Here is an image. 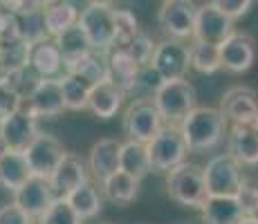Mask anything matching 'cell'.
I'll return each instance as SVG.
<instances>
[{"label":"cell","mask_w":258,"mask_h":224,"mask_svg":"<svg viewBox=\"0 0 258 224\" xmlns=\"http://www.w3.org/2000/svg\"><path fill=\"white\" fill-rule=\"evenodd\" d=\"M180 132L184 137L188 151L193 153H207L218 148L229 134V121L220 108H200L198 106L188 117L180 123Z\"/></svg>","instance_id":"obj_1"},{"label":"cell","mask_w":258,"mask_h":224,"mask_svg":"<svg viewBox=\"0 0 258 224\" xmlns=\"http://www.w3.org/2000/svg\"><path fill=\"white\" fill-rule=\"evenodd\" d=\"M153 106L157 108L164 126H180L198 108V92L191 81H164L153 97Z\"/></svg>","instance_id":"obj_2"},{"label":"cell","mask_w":258,"mask_h":224,"mask_svg":"<svg viewBox=\"0 0 258 224\" xmlns=\"http://www.w3.org/2000/svg\"><path fill=\"white\" fill-rule=\"evenodd\" d=\"M79 27L88 36L94 52L110 54L117 47L115 7L110 3H88L81 9Z\"/></svg>","instance_id":"obj_3"},{"label":"cell","mask_w":258,"mask_h":224,"mask_svg":"<svg viewBox=\"0 0 258 224\" xmlns=\"http://www.w3.org/2000/svg\"><path fill=\"white\" fill-rule=\"evenodd\" d=\"M166 191L171 195V200L182 204V206L202 208L207 197H209L207 182H205V168L198 166V164L184 162L175 171L168 173Z\"/></svg>","instance_id":"obj_4"},{"label":"cell","mask_w":258,"mask_h":224,"mask_svg":"<svg viewBox=\"0 0 258 224\" xmlns=\"http://www.w3.org/2000/svg\"><path fill=\"white\" fill-rule=\"evenodd\" d=\"M202 168H205V182L209 197H238L245 188L242 166L229 153L211 157L207 166Z\"/></svg>","instance_id":"obj_5"},{"label":"cell","mask_w":258,"mask_h":224,"mask_svg":"<svg viewBox=\"0 0 258 224\" xmlns=\"http://www.w3.org/2000/svg\"><path fill=\"white\" fill-rule=\"evenodd\" d=\"M146 148L153 171H164V173H171L177 166H182L188 155V146L177 126H164L155 134L153 141L146 143Z\"/></svg>","instance_id":"obj_6"},{"label":"cell","mask_w":258,"mask_h":224,"mask_svg":"<svg viewBox=\"0 0 258 224\" xmlns=\"http://www.w3.org/2000/svg\"><path fill=\"white\" fill-rule=\"evenodd\" d=\"M121 126H123V134L131 141L148 143L164 128V121H162L157 108L153 106V101H133L123 112Z\"/></svg>","instance_id":"obj_7"},{"label":"cell","mask_w":258,"mask_h":224,"mask_svg":"<svg viewBox=\"0 0 258 224\" xmlns=\"http://www.w3.org/2000/svg\"><path fill=\"white\" fill-rule=\"evenodd\" d=\"M236 34L234 21L225 16L220 9L213 3L200 5L196 14V29H193V41L196 43H205L220 47L227 38H231Z\"/></svg>","instance_id":"obj_8"},{"label":"cell","mask_w":258,"mask_h":224,"mask_svg":"<svg viewBox=\"0 0 258 224\" xmlns=\"http://www.w3.org/2000/svg\"><path fill=\"white\" fill-rule=\"evenodd\" d=\"M151 67L155 69L164 81H180V79H186V72L191 69V49L182 41L166 38V41L157 43Z\"/></svg>","instance_id":"obj_9"},{"label":"cell","mask_w":258,"mask_h":224,"mask_svg":"<svg viewBox=\"0 0 258 224\" xmlns=\"http://www.w3.org/2000/svg\"><path fill=\"white\" fill-rule=\"evenodd\" d=\"M68 151L63 148V143L52 134H38V139L25 151V159L29 164V171L34 177L49 179L56 173V168L61 166V162L66 159Z\"/></svg>","instance_id":"obj_10"},{"label":"cell","mask_w":258,"mask_h":224,"mask_svg":"<svg viewBox=\"0 0 258 224\" xmlns=\"http://www.w3.org/2000/svg\"><path fill=\"white\" fill-rule=\"evenodd\" d=\"M196 14L198 7L186 0H166L162 3L160 12H157V21L162 29L168 34L173 41H186L193 38V29H196Z\"/></svg>","instance_id":"obj_11"},{"label":"cell","mask_w":258,"mask_h":224,"mask_svg":"<svg viewBox=\"0 0 258 224\" xmlns=\"http://www.w3.org/2000/svg\"><path fill=\"white\" fill-rule=\"evenodd\" d=\"M56 193H54L52 184L49 179H43V177H29L27 182L23 184L18 191H14V204H16L21 211L27 213L32 220H41L43 215L47 213V208L56 202Z\"/></svg>","instance_id":"obj_12"},{"label":"cell","mask_w":258,"mask_h":224,"mask_svg":"<svg viewBox=\"0 0 258 224\" xmlns=\"http://www.w3.org/2000/svg\"><path fill=\"white\" fill-rule=\"evenodd\" d=\"M0 134H3L9 151L25 153L38 139V134H41L38 119L23 106L18 112H14L12 117L0 123Z\"/></svg>","instance_id":"obj_13"},{"label":"cell","mask_w":258,"mask_h":224,"mask_svg":"<svg viewBox=\"0 0 258 224\" xmlns=\"http://www.w3.org/2000/svg\"><path fill=\"white\" fill-rule=\"evenodd\" d=\"M220 112L231 126H258V99L249 88H231L222 94Z\"/></svg>","instance_id":"obj_14"},{"label":"cell","mask_w":258,"mask_h":224,"mask_svg":"<svg viewBox=\"0 0 258 224\" xmlns=\"http://www.w3.org/2000/svg\"><path fill=\"white\" fill-rule=\"evenodd\" d=\"M23 106L36 119L58 117V114L66 110L63 92H61V79H38L36 86L32 88V92L27 94Z\"/></svg>","instance_id":"obj_15"},{"label":"cell","mask_w":258,"mask_h":224,"mask_svg":"<svg viewBox=\"0 0 258 224\" xmlns=\"http://www.w3.org/2000/svg\"><path fill=\"white\" fill-rule=\"evenodd\" d=\"M119 155H121V141L112 137H103L92 143L86 164L94 182L103 184L110 175H115L119 171Z\"/></svg>","instance_id":"obj_16"},{"label":"cell","mask_w":258,"mask_h":224,"mask_svg":"<svg viewBox=\"0 0 258 224\" xmlns=\"http://www.w3.org/2000/svg\"><path fill=\"white\" fill-rule=\"evenodd\" d=\"M88 182H90L88 164L79 155H74V153H68L66 159L61 162V166L56 168V173L49 177V184H52L56 197L72 195L77 188H81L83 184H88Z\"/></svg>","instance_id":"obj_17"},{"label":"cell","mask_w":258,"mask_h":224,"mask_svg":"<svg viewBox=\"0 0 258 224\" xmlns=\"http://www.w3.org/2000/svg\"><path fill=\"white\" fill-rule=\"evenodd\" d=\"M220 58H222V67L229 69V72L234 74L247 72L256 61V45L251 41V36L236 32L234 36L227 38L220 45Z\"/></svg>","instance_id":"obj_18"},{"label":"cell","mask_w":258,"mask_h":224,"mask_svg":"<svg viewBox=\"0 0 258 224\" xmlns=\"http://www.w3.org/2000/svg\"><path fill=\"white\" fill-rule=\"evenodd\" d=\"M29 69L38 79H61L66 74V65H63V56L56 41L47 38L43 43L32 45V49H29Z\"/></svg>","instance_id":"obj_19"},{"label":"cell","mask_w":258,"mask_h":224,"mask_svg":"<svg viewBox=\"0 0 258 224\" xmlns=\"http://www.w3.org/2000/svg\"><path fill=\"white\" fill-rule=\"evenodd\" d=\"M140 72L142 67L137 65V61L131 56V52L126 47H115L108 54V81L112 86H117L123 94H128V97L133 94V88H135Z\"/></svg>","instance_id":"obj_20"},{"label":"cell","mask_w":258,"mask_h":224,"mask_svg":"<svg viewBox=\"0 0 258 224\" xmlns=\"http://www.w3.org/2000/svg\"><path fill=\"white\" fill-rule=\"evenodd\" d=\"M227 153L240 166H258V126H231Z\"/></svg>","instance_id":"obj_21"},{"label":"cell","mask_w":258,"mask_h":224,"mask_svg":"<svg viewBox=\"0 0 258 224\" xmlns=\"http://www.w3.org/2000/svg\"><path fill=\"white\" fill-rule=\"evenodd\" d=\"M79 16H81V9L74 3H68V0H61V3H45L43 18H45L47 36L52 38V41H56L58 36L70 32L72 27H77Z\"/></svg>","instance_id":"obj_22"},{"label":"cell","mask_w":258,"mask_h":224,"mask_svg":"<svg viewBox=\"0 0 258 224\" xmlns=\"http://www.w3.org/2000/svg\"><path fill=\"white\" fill-rule=\"evenodd\" d=\"M245 217L247 215L238 197H207L202 206L205 224H240Z\"/></svg>","instance_id":"obj_23"},{"label":"cell","mask_w":258,"mask_h":224,"mask_svg":"<svg viewBox=\"0 0 258 224\" xmlns=\"http://www.w3.org/2000/svg\"><path fill=\"white\" fill-rule=\"evenodd\" d=\"M119 171L126 173V175H131V177H135L137 182H142V179L153 171L146 143L131 141V139L121 141V155H119Z\"/></svg>","instance_id":"obj_24"},{"label":"cell","mask_w":258,"mask_h":224,"mask_svg":"<svg viewBox=\"0 0 258 224\" xmlns=\"http://www.w3.org/2000/svg\"><path fill=\"white\" fill-rule=\"evenodd\" d=\"M56 45H58V49H61L66 72H70L74 65H79L83 58L90 56V54L94 52L90 41H88V36L83 34V29L79 27V25H77V27H72L70 32H66L63 36H58Z\"/></svg>","instance_id":"obj_25"},{"label":"cell","mask_w":258,"mask_h":224,"mask_svg":"<svg viewBox=\"0 0 258 224\" xmlns=\"http://www.w3.org/2000/svg\"><path fill=\"white\" fill-rule=\"evenodd\" d=\"M123 97H126V94H123L117 86H112L110 81L99 83V86L92 88L88 110L99 119H112L119 112V108H121Z\"/></svg>","instance_id":"obj_26"},{"label":"cell","mask_w":258,"mask_h":224,"mask_svg":"<svg viewBox=\"0 0 258 224\" xmlns=\"http://www.w3.org/2000/svg\"><path fill=\"white\" fill-rule=\"evenodd\" d=\"M32 177L29 171V164L25 159V153H5L0 157V186L7 188V191H18L27 179Z\"/></svg>","instance_id":"obj_27"},{"label":"cell","mask_w":258,"mask_h":224,"mask_svg":"<svg viewBox=\"0 0 258 224\" xmlns=\"http://www.w3.org/2000/svg\"><path fill=\"white\" fill-rule=\"evenodd\" d=\"M92 83H88L83 77L72 72H66L61 77V92H63V103L66 110H88L90 103V94H92Z\"/></svg>","instance_id":"obj_28"},{"label":"cell","mask_w":258,"mask_h":224,"mask_svg":"<svg viewBox=\"0 0 258 224\" xmlns=\"http://www.w3.org/2000/svg\"><path fill=\"white\" fill-rule=\"evenodd\" d=\"M137 193H140V182L135 177L126 175V173L117 171L101 184V195H106L112 204H131L135 202Z\"/></svg>","instance_id":"obj_29"},{"label":"cell","mask_w":258,"mask_h":224,"mask_svg":"<svg viewBox=\"0 0 258 224\" xmlns=\"http://www.w3.org/2000/svg\"><path fill=\"white\" fill-rule=\"evenodd\" d=\"M66 200L70 202V206L77 211V215L81 217V220H90V217L99 215V211H101V206H103L101 191L94 186V182L83 184L81 188H77Z\"/></svg>","instance_id":"obj_30"},{"label":"cell","mask_w":258,"mask_h":224,"mask_svg":"<svg viewBox=\"0 0 258 224\" xmlns=\"http://www.w3.org/2000/svg\"><path fill=\"white\" fill-rule=\"evenodd\" d=\"M29 49L23 38H12V41L0 43V67L7 72V77L29 67Z\"/></svg>","instance_id":"obj_31"},{"label":"cell","mask_w":258,"mask_h":224,"mask_svg":"<svg viewBox=\"0 0 258 224\" xmlns=\"http://www.w3.org/2000/svg\"><path fill=\"white\" fill-rule=\"evenodd\" d=\"M43 9L29 12V14H16L18 38H23L27 45H36V43H43L49 38L47 29H45V18H43Z\"/></svg>","instance_id":"obj_32"},{"label":"cell","mask_w":258,"mask_h":224,"mask_svg":"<svg viewBox=\"0 0 258 224\" xmlns=\"http://www.w3.org/2000/svg\"><path fill=\"white\" fill-rule=\"evenodd\" d=\"M188 49H191V69H196L200 74H213L218 69H222L220 47L193 41V45Z\"/></svg>","instance_id":"obj_33"},{"label":"cell","mask_w":258,"mask_h":224,"mask_svg":"<svg viewBox=\"0 0 258 224\" xmlns=\"http://www.w3.org/2000/svg\"><path fill=\"white\" fill-rule=\"evenodd\" d=\"M70 72L83 77L88 83H92V86L106 83L108 81V54L92 52L90 56H86L79 65H74Z\"/></svg>","instance_id":"obj_34"},{"label":"cell","mask_w":258,"mask_h":224,"mask_svg":"<svg viewBox=\"0 0 258 224\" xmlns=\"http://www.w3.org/2000/svg\"><path fill=\"white\" fill-rule=\"evenodd\" d=\"M115 29H117V47H128L133 38L142 32L140 21L131 9H115Z\"/></svg>","instance_id":"obj_35"},{"label":"cell","mask_w":258,"mask_h":224,"mask_svg":"<svg viewBox=\"0 0 258 224\" xmlns=\"http://www.w3.org/2000/svg\"><path fill=\"white\" fill-rule=\"evenodd\" d=\"M38 224H83V220L77 215V211L70 206V202L66 197H58L47 208L45 215L38 220Z\"/></svg>","instance_id":"obj_36"},{"label":"cell","mask_w":258,"mask_h":224,"mask_svg":"<svg viewBox=\"0 0 258 224\" xmlns=\"http://www.w3.org/2000/svg\"><path fill=\"white\" fill-rule=\"evenodd\" d=\"M128 52H131V56L137 61V65L140 67H148L153 61V56H155V49H157V43H153V38L148 36L146 32H140L135 38H133V43L128 45Z\"/></svg>","instance_id":"obj_37"},{"label":"cell","mask_w":258,"mask_h":224,"mask_svg":"<svg viewBox=\"0 0 258 224\" xmlns=\"http://www.w3.org/2000/svg\"><path fill=\"white\" fill-rule=\"evenodd\" d=\"M23 103H25L23 94L12 86V81H9V79L0 83V123H3L5 119L12 117L14 112L21 110Z\"/></svg>","instance_id":"obj_38"},{"label":"cell","mask_w":258,"mask_h":224,"mask_svg":"<svg viewBox=\"0 0 258 224\" xmlns=\"http://www.w3.org/2000/svg\"><path fill=\"white\" fill-rule=\"evenodd\" d=\"M18 38L16 29V14L12 12L9 3H0V43Z\"/></svg>","instance_id":"obj_39"},{"label":"cell","mask_w":258,"mask_h":224,"mask_svg":"<svg viewBox=\"0 0 258 224\" xmlns=\"http://www.w3.org/2000/svg\"><path fill=\"white\" fill-rule=\"evenodd\" d=\"M213 5H216V7L220 9L227 18H229V21H236V18L245 16V14L251 9L249 0H216Z\"/></svg>","instance_id":"obj_40"},{"label":"cell","mask_w":258,"mask_h":224,"mask_svg":"<svg viewBox=\"0 0 258 224\" xmlns=\"http://www.w3.org/2000/svg\"><path fill=\"white\" fill-rule=\"evenodd\" d=\"M0 224H36V220H32L14 202H9L5 206H0Z\"/></svg>","instance_id":"obj_41"},{"label":"cell","mask_w":258,"mask_h":224,"mask_svg":"<svg viewBox=\"0 0 258 224\" xmlns=\"http://www.w3.org/2000/svg\"><path fill=\"white\" fill-rule=\"evenodd\" d=\"M5 153H9V148H7V143H5L3 134H0V157H3V155H5Z\"/></svg>","instance_id":"obj_42"},{"label":"cell","mask_w":258,"mask_h":224,"mask_svg":"<svg viewBox=\"0 0 258 224\" xmlns=\"http://www.w3.org/2000/svg\"><path fill=\"white\" fill-rule=\"evenodd\" d=\"M247 217H254V220H258V197H256V204H254V208H251V213Z\"/></svg>","instance_id":"obj_43"},{"label":"cell","mask_w":258,"mask_h":224,"mask_svg":"<svg viewBox=\"0 0 258 224\" xmlns=\"http://www.w3.org/2000/svg\"><path fill=\"white\" fill-rule=\"evenodd\" d=\"M240 224H258V220H254V217H245Z\"/></svg>","instance_id":"obj_44"}]
</instances>
